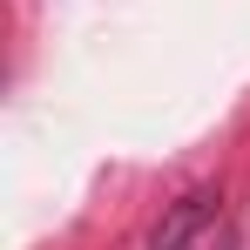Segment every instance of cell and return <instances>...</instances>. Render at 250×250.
<instances>
[{
    "mask_svg": "<svg viewBox=\"0 0 250 250\" xmlns=\"http://www.w3.org/2000/svg\"><path fill=\"white\" fill-rule=\"evenodd\" d=\"M216 244H223V209H216L209 189L176 196L169 216L156 223V237H149V250H216Z\"/></svg>",
    "mask_w": 250,
    "mask_h": 250,
    "instance_id": "6da1fadb",
    "label": "cell"
}]
</instances>
